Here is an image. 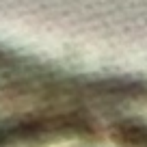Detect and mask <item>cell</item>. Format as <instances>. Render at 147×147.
<instances>
[{
  "instance_id": "1",
  "label": "cell",
  "mask_w": 147,
  "mask_h": 147,
  "mask_svg": "<svg viewBox=\"0 0 147 147\" xmlns=\"http://www.w3.org/2000/svg\"><path fill=\"white\" fill-rule=\"evenodd\" d=\"M7 147H147V138L121 130L56 128L11 143Z\"/></svg>"
}]
</instances>
